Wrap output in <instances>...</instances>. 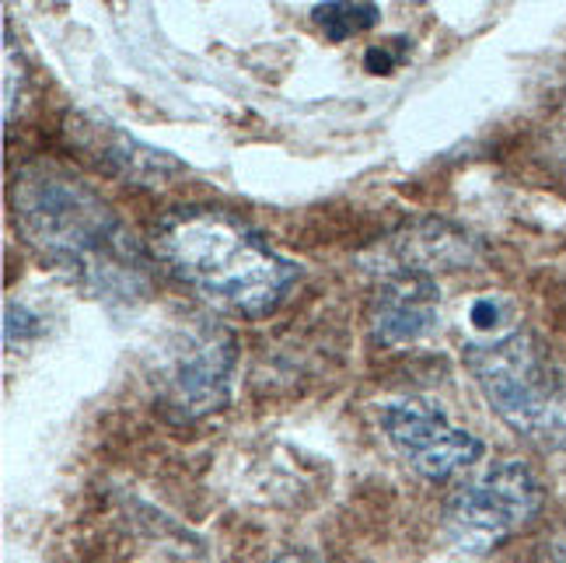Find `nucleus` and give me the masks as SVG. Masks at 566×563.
Wrapping results in <instances>:
<instances>
[{"label": "nucleus", "mask_w": 566, "mask_h": 563, "mask_svg": "<svg viewBox=\"0 0 566 563\" xmlns=\"http://www.w3.org/2000/svg\"><path fill=\"white\" fill-rule=\"evenodd\" d=\"M25 242L105 301H137L150 288L147 256L129 225L92 186L46 161L25 165L11 186Z\"/></svg>", "instance_id": "f257e3e1"}, {"label": "nucleus", "mask_w": 566, "mask_h": 563, "mask_svg": "<svg viewBox=\"0 0 566 563\" xmlns=\"http://www.w3.org/2000/svg\"><path fill=\"white\" fill-rule=\"evenodd\" d=\"M161 270L210 309L266 319L297 284V263L276 252L242 218L217 207H179L150 234Z\"/></svg>", "instance_id": "f03ea898"}, {"label": "nucleus", "mask_w": 566, "mask_h": 563, "mask_svg": "<svg viewBox=\"0 0 566 563\" xmlns=\"http://www.w3.org/2000/svg\"><path fill=\"white\" fill-rule=\"evenodd\" d=\"M465 364L493 414L521 438L566 448V367L532 333H507L465 346Z\"/></svg>", "instance_id": "7ed1b4c3"}, {"label": "nucleus", "mask_w": 566, "mask_h": 563, "mask_svg": "<svg viewBox=\"0 0 566 563\" xmlns=\"http://www.w3.org/2000/svg\"><path fill=\"white\" fill-rule=\"evenodd\" d=\"M546 493L525 462H500L483 480L462 487L444 504L441 525L448 539L465 553H490L521 529H528Z\"/></svg>", "instance_id": "20e7f679"}, {"label": "nucleus", "mask_w": 566, "mask_h": 563, "mask_svg": "<svg viewBox=\"0 0 566 563\" xmlns=\"http://www.w3.org/2000/svg\"><path fill=\"white\" fill-rule=\"evenodd\" d=\"M238 351L228 330L200 322L176 336L158 364V403L179 424L221 409L231 396Z\"/></svg>", "instance_id": "39448f33"}, {"label": "nucleus", "mask_w": 566, "mask_h": 563, "mask_svg": "<svg viewBox=\"0 0 566 563\" xmlns=\"http://www.w3.org/2000/svg\"><path fill=\"white\" fill-rule=\"evenodd\" d=\"M385 438L402 455L409 469H417L427 480H448L479 462L483 441L469 430L454 427L441 409H433L417 399L385 403L378 409Z\"/></svg>", "instance_id": "423d86ee"}, {"label": "nucleus", "mask_w": 566, "mask_h": 563, "mask_svg": "<svg viewBox=\"0 0 566 563\" xmlns=\"http://www.w3.org/2000/svg\"><path fill=\"white\" fill-rule=\"evenodd\" d=\"M438 312H441V291L430 273H417V270L391 273L371 305V333L385 346L417 343L438 326Z\"/></svg>", "instance_id": "0eeeda50"}, {"label": "nucleus", "mask_w": 566, "mask_h": 563, "mask_svg": "<svg viewBox=\"0 0 566 563\" xmlns=\"http://www.w3.org/2000/svg\"><path fill=\"white\" fill-rule=\"evenodd\" d=\"M84 144H88L92 155L108 168L116 171L119 179L129 183H144V186H161L186 176V165L168 155V150L150 147L137 137H129L126 129L108 126V123H88L84 126Z\"/></svg>", "instance_id": "6e6552de"}, {"label": "nucleus", "mask_w": 566, "mask_h": 563, "mask_svg": "<svg viewBox=\"0 0 566 563\" xmlns=\"http://www.w3.org/2000/svg\"><path fill=\"white\" fill-rule=\"evenodd\" d=\"M312 21L325 39L343 42L350 35L371 32L381 21V8L378 4H339V0H333V4H315Z\"/></svg>", "instance_id": "1a4fd4ad"}, {"label": "nucleus", "mask_w": 566, "mask_h": 563, "mask_svg": "<svg viewBox=\"0 0 566 563\" xmlns=\"http://www.w3.org/2000/svg\"><path fill=\"white\" fill-rule=\"evenodd\" d=\"M538 563H566V532L553 535L546 546H542V556Z\"/></svg>", "instance_id": "9d476101"}, {"label": "nucleus", "mask_w": 566, "mask_h": 563, "mask_svg": "<svg viewBox=\"0 0 566 563\" xmlns=\"http://www.w3.org/2000/svg\"><path fill=\"white\" fill-rule=\"evenodd\" d=\"M273 563H318V560L308 556V553H283V556H276Z\"/></svg>", "instance_id": "9b49d317"}]
</instances>
